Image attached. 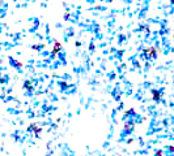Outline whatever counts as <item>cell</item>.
<instances>
[]
</instances>
